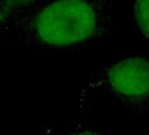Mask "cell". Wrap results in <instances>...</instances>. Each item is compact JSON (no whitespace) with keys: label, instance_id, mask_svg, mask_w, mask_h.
I'll return each mask as SVG.
<instances>
[{"label":"cell","instance_id":"6da1fadb","mask_svg":"<svg viewBox=\"0 0 149 135\" xmlns=\"http://www.w3.org/2000/svg\"><path fill=\"white\" fill-rule=\"evenodd\" d=\"M111 0H44L14 24L7 44L51 55H73L105 42L114 30Z\"/></svg>","mask_w":149,"mask_h":135},{"label":"cell","instance_id":"7a4b0ae2","mask_svg":"<svg viewBox=\"0 0 149 135\" xmlns=\"http://www.w3.org/2000/svg\"><path fill=\"white\" fill-rule=\"evenodd\" d=\"M107 96L132 116L149 114V57L130 55L116 59L82 86L81 100Z\"/></svg>","mask_w":149,"mask_h":135},{"label":"cell","instance_id":"3957f363","mask_svg":"<svg viewBox=\"0 0 149 135\" xmlns=\"http://www.w3.org/2000/svg\"><path fill=\"white\" fill-rule=\"evenodd\" d=\"M44 0H0V38L4 39L19 18Z\"/></svg>","mask_w":149,"mask_h":135},{"label":"cell","instance_id":"277c9868","mask_svg":"<svg viewBox=\"0 0 149 135\" xmlns=\"http://www.w3.org/2000/svg\"><path fill=\"white\" fill-rule=\"evenodd\" d=\"M131 16L136 34L149 45V0H132Z\"/></svg>","mask_w":149,"mask_h":135},{"label":"cell","instance_id":"5b68a950","mask_svg":"<svg viewBox=\"0 0 149 135\" xmlns=\"http://www.w3.org/2000/svg\"><path fill=\"white\" fill-rule=\"evenodd\" d=\"M53 135H113L101 127L82 122H74L57 130Z\"/></svg>","mask_w":149,"mask_h":135}]
</instances>
